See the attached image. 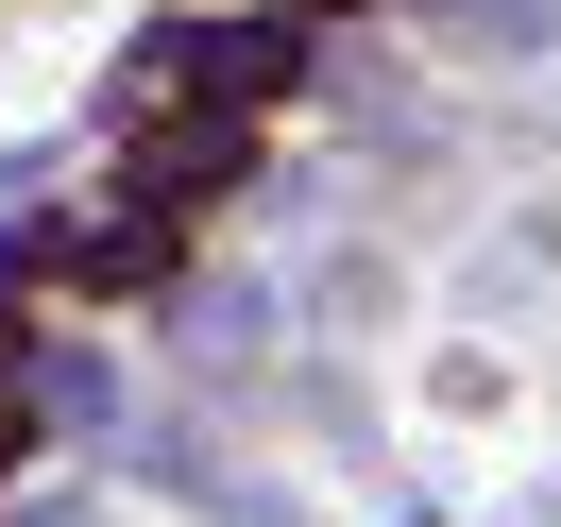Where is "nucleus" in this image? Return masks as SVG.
Returning a JSON list of instances; mask_svg holds the SVG:
<instances>
[{
  "label": "nucleus",
  "instance_id": "7ed1b4c3",
  "mask_svg": "<svg viewBox=\"0 0 561 527\" xmlns=\"http://www.w3.org/2000/svg\"><path fill=\"white\" fill-rule=\"evenodd\" d=\"M0 459H18V409H0Z\"/></svg>",
  "mask_w": 561,
  "mask_h": 527
},
{
  "label": "nucleus",
  "instance_id": "f257e3e1",
  "mask_svg": "<svg viewBox=\"0 0 561 527\" xmlns=\"http://www.w3.org/2000/svg\"><path fill=\"white\" fill-rule=\"evenodd\" d=\"M239 171H255V119H221V103H205V119H171V137L137 153V205H153V221H187V205H221Z\"/></svg>",
  "mask_w": 561,
  "mask_h": 527
},
{
  "label": "nucleus",
  "instance_id": "f03ea898",
  "mask_svg": "<svg viewBox=\"0 0 561 527\" xmlns=\"http://www.w3.org/2000/svg\"><path fill=\"white\" fill-rule=\"evenodd\" d=\"M51 273H85V289H153V273H171V221H103V239H69Z\"/></svg>",
  "mask_w": 561,
  "mask_h": 527
}]
</instances>
